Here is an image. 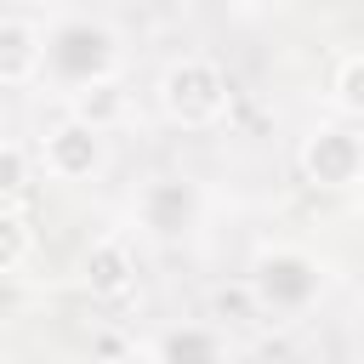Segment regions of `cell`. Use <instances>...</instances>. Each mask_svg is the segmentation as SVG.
<instances>
[{"mask_svg": "<svg viewBox=\"0 0 364 364\" xmlns=\"http://www.w3.org/2000/svg\"><path fill=\"white\" fill-rule=\"evenodd\" d=\"M85 290L97 296V301H119V296H131V284H136V256H131V245L125 239H97L91 250H85Z\"/></svg>", "mask_w": 364, "mask_h": 364, "instance_id": "cell-7", "label": "cell"}, {"mask_svg": "<svg viewBox=\"0 0 364 364\" xmlns=\"http://www.w3.org/2000/svg\"><path fill=\"white\" fill-rule=\"evenodd\" d=\"M154 353H159V364H228V341H222V330H210V324H182V330H171Z\"/></svg>", "mask_w": 364, "mask_h": 364, "instance_id": "cell-10", "label": "cell"}, {"mask_svg": "<svg viewBox=\"0 0 364 364\" xmlns=\"http://www.w3.org/2000/svg\"><path fill=\"white\" fill-rule=\"evenodd\" d=\"M250 296L262 313H301L318 296V262L301 250H267L250 267Z\"/></svg>", "mask_w": 364, "mask_h": 364, "instance_id": "cell-3", "label": "cell"}, {"mask_svg": "<svg viewBox=\"0 0 364 364\" xmlns=\"http://www.w3.org/2000/svg\"><path fill=\"white\" fill-rule=\"evenodd\" d=\"M193 216H199V188L182 182V176H159V182H148L142 199H136V222H142L154 239H176V233H188Z\"/></svg>", "mask_w": 364, "mask_h": 364, "instance_id": "cell-6", "label": "cell"}, {"mask_svg": "<svg viewBox=\"0 0 364 364\" xmlns=\"http://www.w3.org/2000/svg\"><path fill=\"white\" fill-rule=\"evenodd\" d=\"M28 182V154L17 142H0V193H17Z\"/></svg>", "mask_w": 364, "mask_h": 364, "instance_id": "cell-13", "label": "cell"}, {"mask_svg": "<svg viewBox=\"0 0 364 364\" xmlns=\"http://www.w3.org/2000/svg\"><path fill=\"white\" fill-rule=\"evenodd\" d=\"M108 364H159V353H154V347H125V353H114Z\"/></svg>", "mask_w": 364, "mask_h": 364, "instance_id": "cell-14", "label": "cell"}, {"mask_svg": "<svg viewBox=\"0 0 364 364\" xmlns=\"http://www.w3.org/2000/svg\"><path fill=\"white\" fill-rule=\"evenodd\" d=\"M46 34L28 17H0V85H28L40 80Z\"/></svg>", "mask_w": 364, "mask_h": 364, "instance_id": "cell-9", "label": "cell"}, {"mask_svg": "<svg viewBox=\"0 0 364 364\" xmlns=\"http://www.w3.org/2000/svg\"><path fill=\"white\" fill-rule=\"evenodd\" d=\"M40 159H46V171H51L57 182H91V176L102 171V131L80 125V119H63V125L46 131Z\"/></svg>", "mask_w": 364, "mask_h": 364, "instance_id": "cell-5", "label": "cell"}, {"mask_svg": "<svg viewBox=\"0 0 364 364\" xmlns=\"http://www.w3.org/2000/svg\"><path fill=\"white\" fill-rule=\"evenodd\" d=\"M330 102L341 108V119H358V114H364V51H341V57H336Z\"/></svg>", "mask_w": 364, "mask_h": 364, "instance_id": "cell-11", "label": "cell"}, {"mask_svg": "<svg viewBox=\"0 0 364 364\" xmlns=\"http://www.w3.org/2000/svg\"><path fill=\"white\" fill-rule=\"evenodd\" d=\"M114 6H136V0H114Z\"/></svg>", "mask_w": 364, "mask_h": 364, "instance_id": "cell-15", "label": "cell"}, {"mask_svg": "<svg viewBox=\"0 0 364 364\" xmlns=\"http://www.w3.org/2000/svg\"><path fill=\"white\" fill-rule=\"evenodd\" d=\"M364 171V142L358 131L341 119V125H318L307 142H301V176L313 188H330V193H347Z\"/></svg>", "mask_w": 364, "mask_h": 364, "instance_id": "cell-4", "label": "cell"}, {"mask_svg": "<svg viewBox=\"0 0 364 364\" xmlns=\"http://www.w3.org/2000/svg\"><path fill=\"white\" fill-rule=\"evenodd\" d=\"M159 108L171 125L182 131H210L228 119L233 108V85L228 74L210 63V57H176L165 74H159Z\"/></svg>", "mask_w": 364, "mask_h": 364, "instance_id": "cell-1", "label": "cell"}, {"mask_svg": "<svg viewBox=\"0 0 364 364\" xmlns=\"http://www.w3.org/2000/svg\"><path fill=\"white\" fill-rule=\"evenodd\" d=\"M40 74H57L68 85H85L97 74H114V28H102V23H63L46 40Z\"/></svg>", "mask_w": 364, "mask_h": 364, "instance_id": "cell-2", "label": "cell"}, {"mask_svg": "<svg viewBox=\"0 0 364 364\" xmlns=\"http://www.w3.org/2000/svg\"><path fill=\"white\" fill-rule=\"evenodd\" d=\"M28 256H34V228H28V216L11 210V205H0V273H17Z\"/></svg>", "mask_w": 364, "mask_h": 364, "instance_id": "cell-12", "label": "cell"}, {"mask_svg": "<svg viewBox=\"0 0 364 364\" xmlns=\"http://www.w3.org/2000/svg\"><path fill=\"white\" fill-rule=\"evenodd\" d=\"M125 114H131V85L119 74H97L85 85H74V97H68V119H80L91 131H114Z\"/></svg>", "mask_w": 364, "mask_h": 364, "instance_id": "cell-8", "label": "cell"}]
</instances>
